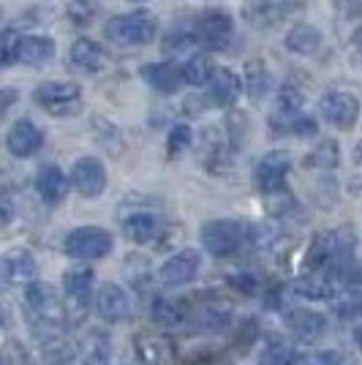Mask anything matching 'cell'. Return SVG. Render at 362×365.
Instances as JSON below:
<instances>
[{
	"instance_id": "b9f144b4",
	"label": "cell",
	"mask_w": 362,
	"mask_h": 365,
	"mask_svg": "<svg viewBox=\"0 0 362 365\" xmlns=\"http://www.w3.org/2000/svg\"><path fill=\"white\" fill-rule=\"evenodd\" d=\"M338 11L343 16H357L362 14V0H335Z\"/></svg>"
},
{
	"instance_id": "e575fe53",
	"label": "cell",
	"mask_w": 362,
	"mask_h": 365,
	"mask_svg": "<svg viewBox=\"0 0 362 365\" xmlns=\"http://www.w3.org/2000/svg\"><path fill=\"white\" fill-rule=\"evenodd\" d=\"M109 354H112V346L104 333H93L85 346V365H109Z\"/></svg>"
},
{
	"instance_id": "8fae6325",
	"label": "cell",
	"mask_w": 362,
	"mask_h": 365,
	"mask_svg": "<svg viewBox=\"0 0 362 365\" xmlns=\"http://www.w3.org/2000/svg\"><path fill=\"white\" fill-rule=\"evenodd\" d=\"M194 38L205 49H227L232 41V16L224 11H205L194 22Z\"/></svg>"
},
{
	"instance_id": "5bb4252c",
	"label": "cell",
	"mask_w": 362,
	"mask_h": 365,
	"mask_svg": "<svg viewBox=\"0 0 362 365\" xmlns=\"http://www.w3.org/2000/svg\"><path fill=\"white\" fill-rule=\"evenodd\" d=\"M71 185H74L82 197H88V199L101 197L106 188L104 164H101L98 158H93V155L79 158L74 167H71Z\"/></svg>"
},
{
	"instance_id": "e0dca14e",
	"label": "cell",
	"mask_w": 362,
	"mask_h": 365,
	"mask_svg": "<svg viewBox=\"0 0 362 365\" xmlns=\"http://www.w3.org/2000/svg\"><path fill=\"white\" fill-rule=\"evenodd\" d=\"M286 324H289V330H291V335H294L297 341H305V344H314V341H319L321 335L327 333V319H324V314L311 311V308H294V311H289Z\"/></svg>"
},
{
	"instance_id": "7dc6e473",
	"label": "cell",
	"mask_w": 362,
	"mask_h": 365,
	"mask_svg": "<svg viewBox=\"0 0 362 365\" xmlns=\"http://www.w3.org/2000/svg\"><path fill=\"white\" fill-rule=\"evenodd\" d=\"M136 3H145V0H136Z\"/></svg>"
},
{
	"instance_id": "74e56055",
	"label": "cell",
	"mask_w": 362,
	"mask_h": 365,
	"mask_svg": "<svg viewBox=\"0 0 362 365\" xmlns=\"http://www.w3.org/2000/svg\"><path fill=\"white\" fill-rule=\"evenodd\" d=\"M95 14H98V6L93 0H74L68 6V16H71L74 25H90Z\"/></svg>"
},
{
	"instance_id": "7bdbcfd3",
	"label": "cell",
	"mask_w": 362,
	"mask_h": 365,
	"mask_svg": "<svg viewBox=\"0 0 362 365\" xmlns=\"http://www.w3.org/2000/svg\"><path fill=\"white\" fill-rule=\"evenodd\" d=\"M351 58L362 63V28H357L354 36H351Z\"/></svg>"
},
{
	"instance_id": "d6a6232c",
	"label": "cell",
	"mask_w": 362,
	"mask_h": 365,
	"mask_svg": "<svg viewBox=\"0 0 362 365\" xmlns=\"http://www.w3.org/2000/svg\"><path fill=\"white\" fill-rule=\"evenodd\" d=\"M335 278H338V284H341V289H362V262L360 259H346V262H341V264H335L330 267Z\"/></svg>"
},
{
	"instance_id": "7402d4cb",
	"label": "cell",
	"mask_w": 362,
	"mask_h": 365,
	"mask_svg": "<svg viewBox=\"0 0 362 365\" xmlns=\"http://www.w3.org/2000/svg\"><path fill=\"white\" fill-rule=\"evenodd\" d=\"M136 354L148 365H169V360L175 357V349L169 344V338L152 333H136L134 338Z\"/></svg>"
},
{
	"instance_id": "3957f363",
	"label": "cell",
	"mask_w": 362,
	"mask_h": 365,
	"mask_svg": "<svg viewBox=\"0 0 362 365\" xmlns=\"http://www.w3.org/2000/svg\"><path fill=\"white\" fill-rule=\"evenodd\" d=\"M232 317H234V305L229 303L227 297L215 294V292H202L197 300H194V305L188 308L191 327L207 335L224 333L229 324H232Z\"/></svg>"
},
{
	"instance_id": "bcb514c9",
	"label": "cell",
	"mask_w": 362,
	"mask_h": 365,
	"mask_svg": "<svg viewBox=\"0 0 362 365\" xmlns=\"http://www.w3.org/2000/svg\"><path fill=\"white\" fill-rule=\"evenodd\" d=\"M357 161H360V164H362V142H360V145H357Z\"/></svg>"
},
{
	"instance_id": "f35d334b",
	"label": "cell",
	"mask_w": 362,
	"mask_h": 365,
	"mask_svg": "<svg viewBox=\"0 0 362 365\" xmlns=\"http://www.w3.org/2000/svg\"><path fill=\"white\" fill-rule=\"evenodd\" d=\"M19 41H22V36L16 31H11V28L3 33V38H0V63H3V66H11V63L16 61Z\"/></svg>"
},
{
	"instance_id": "836d02e7",
	"label": "cell",
	"mask_w": 362,
	"mask_h": 365,
	"mask_svg": "<svg viewBox=\"0 0 362 365\" xmlns=\"http://www.w3.org/2000/svg\"><path fill=\"white\" fill-rule=\"evenodd\" d=\"M286 365H346L341 351H294Z\"/></svg>"
},
{
	"instance_id": "30bf717a",
	"label": "cell",
	"mask_w": 362,
	"mask_h": 365,
	"mask_svg": "<svg viewBox=\"0 0 362 365\" xmlns=\"http://www.w3.org/2000/svg\"><path fill=\"white\" fill-rule=\"evenodd\" d=\"M289 289L302 300H335L341 284L330 267H316V270H305V275H300Z\"/></svg>"
},
{
	"instance_id": "1f68e13d",
	"label": "cell",
	"mask_w": 362,
	"mask_h": 365,
	"mask_svg": "<svg viewBox=\"0 0 362 365\" xmlns=\"http://www.w3.org/2000/svg\"><path fill=\"white\" fill-rule=\"evenodd\" d=\"M212 63L207 55H191L188 61H185V66H182V76H185V82L188 85H207L212 76Z\"/></svg>"
},
{
	"instance_id": "83f0119b",
	"label": "cell",
	"mask_w": 362,
	"mask_h": 365,
	"mask_svg": "<svg viewBox=\"0 0 362 365\" xmlns=\"http://www.w3.org/2000/svg\"><path fill=\"white\" fill-rule=\"evenodd\" d=\"M286 46L289 52H294V55H314L321 46V33H319L316 25L300 22V25H294L286 33Z\"/></svg>"
},
{
	"instance_id": "d4e9b609",
	"label": "cell",
	"mask_w": 362,
	"mask_h": 365,
	"mask_svg": "<svg viewBox=\"0 0 362 365\" xmlns=\"http://www.w3.org/2000/svg\"><path fill=\"white\" fill-rule=\"evenodd\" d=\"M123 232H125V237H128L131 243L145 245L158 237L161 221H158L152 213H131L125 221H123Z\"/></svg>"
},
{
	"instance_id": "484cf974",
	"label": "cell",
	"mask_w": 362,
	"mask_h": 365,
	"mask_svg": "<svg viewBox=\"0 0 362 365\" xmlns=\"http://www.w3.org/2000/svg\"><path fill=\"white\" fill-rule=\"evenodd\" d=\"M55 58V41L52 38H41V36H22L19 41V52L16 61L25 66H44L46 61Z\"/></svg>"
},
{
	"instance_id": "ba28073f",
	"label": "cell",
	"mask_w": 362,
	"mask_h": 365,
	"mask_svg": "<svg viewBox=\"0 0 362 365\" xmlns=\"http://www.w3.org/2000/svg\"><path fill=\"white\" fill-rule=\"evenodd\" d=\"M289 167H291V158L284 150H270L267 155L259 158L257 169H254V180L262 194H281L284 191V182H286Z\"/></svg>"
},
{
	"instance_id": "f6af8a7d",
	"label": "cell",
	"mask_w": 362,
	"mask_h": 365,
	"mask_svg": "<svg viewBox=\"0 0 362 365\" xmlns=\"http://www.w3.org/2000/svg\"><path fill=\"white\" fill-rule=\"evenodd\" d=\"M354 344L362 349V324H360V327H354Z\"/></svg>"
},
{
	"instance_id": "f1b7e54d",
	"label": "cell",
	"mask_w": 362,
	"mask_h": 365,
	"mask_svg": "<svg viewBox=\"0 0 362 365\" xmlns=\"http://www.w3.org/2000/svg\"><path fill=\"white\" fill-rule=\"evenodd\" d=\"M71 63H74L76 68H82V71H98L101 68V63H104V49L90 41V38H79L74 41L71 46Z\"/></svg>"
},
{
	"instance_id": "7c38bea8",
	"label": "cell",
	"mask_w": 362,
	"mask_h": 365,
	"mask_svg": "<svg viewBox=\"0 0 362 365\" xmlns=\"http://www.w3.org/2000/svg\"><path fill=\"white\" fill-rule=\"evenodd\" d=\"M95 311H98V317L104 322L118 324V322L131 317L134 300H131V294L120 284H104L101 289L95 292Z\"/></svg>"
},
{
	"instance_id": "44dd1931",
	"label": "cell",
	"mask_w": 362,
	"mask_h": 365,
	"mask_svg": "<svg viewBox=\"0 0 362 365\" xmlns=\"http://www.w3.org/2000/svg\"><path fill=\"white\" fill-rule=\"evenodd\" d=\"M3 278L9 281V284H31L36 273H38V264H36V259H33L31 251H25V248H14V251H9L6 257H3Z\"/></svg>"
},
{
	"instance_id": "ee69618b",
	"label": "cell",
	"mask_w": 362,
	"mask_h": 365,
	"mask_svg": "<svg viewBox=\"0 0 362 365\" xmlns=\"http://www.w3.org/2000/svg\"><path fill=\"white\" fill-rule=\"evenodd\" d=\"M11 218H14V202H11V194L6 191V194H3V224L9 227Z\"/></svg>"
},
{
	"instance_id": "7a4b0ae2",
	"label": "cell",
	"mask_w": 362,
	"mask_h": 365,
	"mask_svg": "<svg viewBox=\"0 0 362 365\" xmlns=\"http://www.w3.org/2000/svg\"><path fill=\"white\" fill-rule=\"evenodd\" d=\"M242 245H251V224L215 218L202 227V248H207L212 257H232Z\"/></svg>"
},
{
	"instance_id": "8992f818",
	"label": "cell",
	"mask_w": 362,
	"mask_h": 365,
	"mask_svg": "<svg viewBox=\"0 0 362 365\" xmlns=\"http://www.w3.org/2000/svg\"><path fill=\"white\" fill-rule=\"evenodd\" d=\"M36 104L41 109H46L49 115L55 118H66V115H74L82 101V93L71 82H44L38 85L33 93Z\"/></svg>"
},
{
	"instance_id": "52a82bcc",
	"label": "cell",
	"mask_w": 362,
	"mask_h": 365,
	"mask_svg": "<svg viewBox=\"0 0 362 365\" xmlns=\"http://www.w3.org/2000/svg\"><path fill=\"white\" fill-rule=\"evenodd\" d=\"M25 305L31 311V322H61V324H66L63 300L52 284L31 281L25 289Z\"/></svg>"
},
{
	"instance_id": "4dcf8cb0",
	"label": "cell",
	"mask_w": 362,
	"mask_h": 365,
	"mask_svg": "<svg viewBox=\"0 0 362 365\" xmlns=\"http://www.w3.org/2000/svg\"><path fill=\"white\" fill-rule=\"evenodd\" d=\"M272 88V76L270 71L264 68V66H259V63H251L248 68H245V91L248 96L259 101V98H264Z\"/></svg>"
},
{
	"instance_id": "cb8c5ba5",
	"label": "cell",
	"mask_w": 362,
	"mask_h": 365,
	"mask_svg": "<svg viewBox=\"0 0 362 365\" xmlns=\"http://www.w3.org/2000/svg\"><path fill=\"white\" fill-rule=\"evenodd\" d=\"M95 287V273L90 267H71L63 275V292L74 305H88Z\"/></svg>"
},
{
	"instance_id": "4fadbf2b",
	"label": "cell",
	"mask_w": 362,
	"mask_h": 365,
	"mask_svg": "<svg viewBox=\"0 0 362 365\" xmlns=\"http://www.w3.org/2000/svg\"><path fill=\"white\" fill-rule=\"evenodd\" d=\"M319 109H321V118L330 125H335V128H351L357 123V118H360V101L351 93L343 91L327 93L319 101Z\"/></svg>"
},
{
	"instance_id": "ab89813d",
	"label": "cell",
	"mask_w": 362,
	"mask_h": 365,
	"mask_svg": "<svg viewBox=\"0 0 362 365\" xmlns=\"http://www.w3.org/2000/svg\"><path fill=\"white\" fill-rule=\"evenodd\" d=\"M3 365H31V354L19 341H9L3 349Z\"/></svg>"
},
{
	"instance_id": "9a60e30c",
	"label": "cell",
	"mask_w": 362,
	"mask_h": 365,
	"mask_svg": "<svg viewBox=\"0 0 362 365\" xmlns=\"http://www.w3.org/2000/svg\"><path fill=\"white\" fill-rule=\"evenodd\" d=\"M41 145H44V134L36 128V123L31 120H16L11 128H9V137H6V148L11 155L16 158H31L36 153L41 150Z\"/></svg>"
},
{
	"instance_id": "d590c367",
	"label": "cell",
	"mask_w": 362,
	"mask_h": 365,
	"mask_svg": "<svg viewBox=\"0 0 362 365\" xmlns=\"http://www.w3.org/2000/svg\"><path fill=\"white\" fill-rule=\"evenodd\" d=\"M294 349L289 346L286 341L281 338H270L267 346H264V365H286L291 360Z\"/></svg>"
},
{
	"instance_id": "4316f807",
	"label": "cell",
	"mask_w": 362,
	"mask_h": 365,
	"mask_svg": "<svg viewBox=\"0 0 362 365\" xmlns=\"http://www.w3.org/2000/svg\"><path fill=\"white\" fill-rule=\"evenodd\" d=\"M150 314L161 327H180L188 322V305L182 300H172V297H155Z\"/></svg>"
},
{
	"instance_id": "277c9868",
	"label": "cell",
	"mask_w": 362,
	"mask_h": 365,
	"mask_svg": "<svg viewBox=\"0 0 362 365\" xmlns=\"http://www.w3.org/2000/svg\"><path fill=\"white\" fill-rule=\"evenodd\" d=\"M152 36H155V19L150 14H145V11L120 14L106 25V38L112 44H120V46L150 44Z\"/></svg>"
},
{
	"instance_id": "2e32d148",
	"label": "cell",
	"mask_w": 362,
	"mask_h": 365,
	"mask_svg": "<svg viewBox=\"0 0 362 365\" xmlns=\"http://www.w3.org/2000/svg\"><path fill=\"white\" fill-rule=\"evenodd\" d=\"M270 128L275 134H297V137H314L319 131L316 120L300 112V107H278L270 118Z\"/></svg>"
},
{
	"instance_id": "6da1fadb",
	"label": "cell",
	"mask_w": 362,
	"mask_h": 365,
	"mask_svg": "<svg viewBox=\"0 0 362 365\" xmlns=\"http://www.w3.org/2000/svg\"><path fill=\"white\" fill-rule=\"evenodd\" d=\"M354 248H357V235L354 229L348 227H335L330 232H321L314 237L311 251H308V270H316V267H335L346 259H354Z\"/></svg>"
},
{
	"instance_id": "f546056e",
	"label": "cell",
	"mask_w": 362,
	"mask_h": 365,
	"mask_svg": "<svg viewBox=\"0 0 362 365\" xmlns=\"http://www.w3.org/2000/svg\"><path fill=\"white\" fill-rule=\"evenodd\" d=\"M338 161H341V150H338V142H335V139H324V142H319L316 148L311 150V155L305 158V164H308V167L321 169V172L335 169L338 167Z\"/></svg>"
},
{
	"instance_id": "8d00e7d4",
	"label": "cell",
	"mask_w": 362,
	"mask_h": 365,
	"mask_svg": "<svg viewBox=\"0 0 362 365\" xmlns=\"http://www.w3.org/2000/svg\"><path fill=\"white\" fill-rule=\"evenodd\" d=\"M191 142H194V131L188 128V125H175L172 131H169V142H166V150L169 155L175 158V155H180L191 148Z\"/></svg>"
},
{
	"instance_id": "ffe728a7",
	"label": "cell",
	"mask_w": 362,
	"mask_h": 365,
	"mask_svg": "<svg viewBox=\"0 0 362 365\" xmlns=\"http://www.w3.org/2000/svg\"><path fill=\"white\" fill-rule=\"evenodd\" d=\"M68 185H71V178H66V172L55 164L44 167L36 178V191L46 205H61L68 194Z\"/></svg>"
},
{
	"instance_id": "603a6c76",
	"label": "cell",
	"mask_w": 362,
	"mask_h": 365,
	"mask_svg": "<svg viewBox=\"0 0 362 365\" xmlns=\"http://www.w3.org/2000/svg\"><path fill=\"white\" fill-rule=\"evenodd\" d=\"M142 76L158 93H177L180 85L185 82L182 66H175V63H150V66L142 68Z\"/></svg>"
},
{
	"instance_id": "9c48e42d",
	"label": "cell",
	"mask_w": 362,
	"mask_h": 365,
	"mask_svg": "<svg viewBox=\"0 0 362 365\" xmlns=\"http://www.w3.org/2000/svg\"><path fill=\"white\" fill-rule=\"evenodd\" d=\"M202 270V254L197 248H182L158 267V281L164 287H185Z\"/></svg>"
},
{
	"instance_id": "5b68a950",
	"label": "cell",
	"mask_w": 362,
	"mask_h": 365,
	"mask_svg": "<svg viewBox=\"0 0 362 365\" xmlns=\"http://www.w3.org/2000/svg\"><path fill=\"white\" fill-rule=\"evenodd\" d=\"M112 235L101 227H79L66 235L63 240V251L68 257L82 259V262H93V259H104L112 251Z\"/></svg>"
},
{
	"instance_id": "d6986e66",
	"label": "cell",
	"mask_w": 362,
	"mask_h": 365,
	"mask_svg": "<svg viewBox=\"0 0 362 365\" xmlns=\"http://www.w3.org/2000/svg\"><path fill=\"white\" fill-rule=\"evenodd\" d=\"M245 88L240 82V76L234 74V71H229V68H215L210 76V82H207V98H210V104L215 107H232L234 101H237V96L240 91Z\"/></svg>"
},
{
	"instance_id": "60d3db41",
	"label": "cell",
	"mask_w": 362,
	"mask_h": 365,
	"mask_svg": "<svg viewBox=\"0 0 362 365\" xmlns=\"http://www.w3.org/2000/svg\"><path fill=\"white\" fill-rule=\"evenodd\" d=\"M237 289H242L245 294H257V289H259V281H257V275H251V273H240V275H232L229 278Z\"/></svg>"
},
{
	"instance_id": "ac0fdd59",
	"label": "cell",
	"mask_w": 362,
	"mask_h": 365,
	"mask_svg": "<svg viewBox=\"0 0 362 365\" xmlns=\"http://www.w3.org/2000/svg\"><path fill=\"white\" fill-rule=\"evenodd\" d=\"M294 9H297L294 0H251L245 9V16L254 28H272L284 16L291 14Z\"/></svg>"
}]
</instances>
